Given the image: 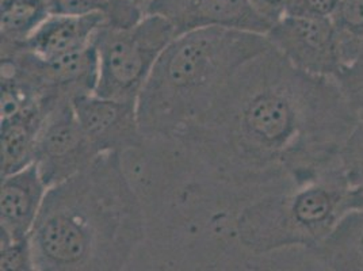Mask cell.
I'll list each match as a JSON object with an SVG mask.
<instances>
[{
  "label": "cell",
  "mask_w": 363,
  "mask_h": 271,
  "mask_svg": "<svg viewBox=\"0 0 363 271\" xmlns=\"http://www.w3.org/2000/svg\"><path fill=\"white\" fill-rule=\"evenodd\" d=\"M145 14L163 16L175 29L184 33L224 28L267 34L272 25L247 0H150Z\"/></svg>",
  "instance_id": "ba28073f"
},
{
  "label": "cell",
  "mask_w": 363,
  "mask_h": 271,
  "mask_svg": "<svg viewBox=\"0 0 363 271\" xmlns=\"http://www.w3.org/2000/svg\"><path fill=\"white\" fill-rule=\"evenodd\" d=\"M72 106L83 131L99 153L122 155L144 144L137 101L110 99L92 92L75 96Z\"/></svg>",
  "instance_id": "9c48e42d"
},
{
  "label": "cell",
  "mask_w": 363,
  "mask_h": 271,
  "mask_svg": "<svg viewBox=\"0 0 363 271\" xmlns=\"http://www.w3.org/2000/svg\"><path fill=\"white\" fill-rule=\"evenodd\" d=\"M247 1L272 25L278 22L285 14L286 0H247Z\"/></svg>",
  "instance_id": "7402d4cb"
},
{
  "label": "cell",
  "mask_w": 363,
  "mask_h": 271,
  "mask_svg": "<svg viewBox=\"0 0 363 271\" xmlns=\"http://www.w3.org/2000/svg\"><path fill=\"white\" fill-rule=\"evenodd\" d=\"M52 14L102 13L111 0H48Z\"/></svg>",
  "instance_id": "44dd1931"
},
{
  "label": "cell",
  "mask_w": 363,
  "mask_h": 271,
  "mask_svg": "<svg viewBox=\"0 0 363 271\" xmlns=\"http://www.w3.org/2000/svg\"><path fill=\"white\" fill-rule=\"evenodd\" d=\"M50 14L48 0H1L0 57L10 56L22 49Z\"/></svg>",
  "instance_id": "5bb4252c"
},
{
  "label": "cell",
  "mask_w": 363,
  "mask_h": 271,
  "mask_svg": "<svg viewBox=\"0 0 363 271\" xmlns=\"http://www.w3.org/2000/svg\"><path fill=\"white\" fill-rule=\"evenodd\" d=\"M339 168L348 187L363 183V122H358L339 152Z\"/></svg>",
  "instance_id": "2e32d148"
},
{
  "label": "cell",
  "mask_w": 363,
  "mask_h": 271,
  "mask_svg": "<svg viewBox=\"0 0 363 271\" xmlns=\"http://www.w3.org/2000/svg\"><path fill=\"white\" fill-rule=\"evenodd\" d=\"M136 3H138V4H141L143 7H145V4L150 1V0H135Z\"/></svg>",
  "instance_id": "d4e9b609"
},
{
  "label": "cell",
  "mask_w": 363,
  "mask_h": 271,
  "mask_svg": "<svg viewBox=\"0 0 363 271\" xmlns=\"http://www.w3.org/2000/svg\"><path fill=\"white\" fill-rule=\"evenodd\" d=\"M0 239L29 238L43 208L48 186L35 163L1 177Z\"/></svg>",
  "instance_id": "30bf717a"
},
{
  "label": "cell",
  "mask_w": 363,
  "mask_h": 271,
  "mask_svg": "<svg viewBox=\"0 0 363 271\" xmlns=\"http://www.w3.org/2000/svg\"><path fill=\"white\" fill-rule=\"evenodd\" d=\"M105 23L102 13L50 14L25 48L43 59H56L91 45Z\"/></svg>",
  "instance_id": "7c38bea8"
},
{
  "label": "cell",
  "mask_w": 363,
  "mask_h": 271,
  "mask_svg": "<svg viewBox=\"0 0 363 271\" xmlns=\"http://www.w3.org/2000/svg\"><path fill=\"white\" fill-rule=\"evenodd\" d=\"M50 111L45 105H38L13 118L0 121L1 177L34 163L38 137Z\"/></svg>",
  "instance_id": "4fadbf2b"
},
{
  "label": "cell",
  "mask_w": 363,
  "mask_h": 271,
  "mask_svg": "<svg viewBox=\"0 0 363 271\" xmlns=\"http://www.w3.org/2000/svg\"><path fill=\"white\" fill-rule=\"evenodd\" d=\"M266 34L209 28L175 37L155 64L137 99L145 140H169L212 106L247 61L272 49Z\"/></svg>",
  "instance_id": "3957f363"
},
{
  "label": "cell",
  "mask_w": 363,
  "mask_h": 271,
  "mask_svg": "<svg viewBox=\"0 0 363 271\" xmlns=\"http://www.w3.org/2000/svg\"><path fill=\"white\" fill-rule=\"evenodd\" d=\"M347 189L342 172L336 171L245 204L235 223L239 269L300 270L303 254L318 245L345 213Z\"/></svg>",
  "instance_id": "277c9868"
},
{
  "label": "cell",
  "mask_w": 363,
  "mask_h": 271,
  "mask_svg": "<svg viewBox=\"0 0 363 271\" xmlns=\"http://www.w3.org/2000/svg\"><path fill=\"white\" fill-rule=\"evenodd\" d=\"M358 122L335 77L306 74L272 48L168 141L191 171L257 198L340 171Z\"/></svg>",
  "instance_id": "6da1fadb"
},
{
  "label": "cell",
  "mask_w": 363,
  "mask_h": 271,
  "mask_svg": "<svg viewBox=\"0 0 363 271\" xmlns=\"http://www.w3.org/2000/svg\"><path fill=\"white\" fill-rule=\"evenodd\" d=\"M266 35L272 48L306 74L336 77L345 68L331 18L284 16Z\"/></svg>",
  "instance_id": "8992f818"
},
{
  "label": "cell",
  "mask_w": 363,
  "mask_h": 271,
  "mask_svg": "<svg viewBox=\"0 0 363 271\" xmlns=\"http://www.w3.org/2000/svg\"><path fill=\"white\" fill-rule=\"evenodd\" d=\"M363 64V37L362 40H361V45H359V53H358V59H357V61L354 62V64Z\"/></svg>",
  "instance_id": "cb8c5ba5"
},
{
  "label": "cell",
  "mask_w": 363,
  "mask_h": 271,
  "mask_svg": "<svg viewBox=\"0 0 363 271\" xmlns=\"http://www.w3.org/2000/svg\"><path fill=\"white\" fill-rule=\"evenodd\" d=\"M331 19L339 35L342 60L346 68L358 59L363 37V0H340Z\"/></svg>",
  "instance_id": "9a60e30c"
},
{
  "label": "cell",
  "mask_w": 363,
  "mask_h": 271,
  "mask_svg": "<svg viewBox=\"0 0 363 271\" xmlns=\"http://www.w3.org/2000/svg\"><path fill=\"white\" fill-rule=\"evenodd\" d=\"M343 208L345 211H363V183L348 187L343 201Z\"/></svg>",
  "instance_id": "603a6c76"
},
{
  "label": "cell",
  "mask_w": 363,
  "mask_h": 271,
  "mask_svg": "<svg viewBox=\"0 0 363 271\" xmlns=\"http://www.w3.org/2000/svg\"><path fill=\"white\" fill-rule=\"evenodd\" d=\"M105 25L114 29H128L137 25L144 16V7L135 0H111L102 11Z\"/></svg>",
  "instance_id": "ac0fdd59"
},
{
  "label": "cell",
  "mask_w": 363,
  "mask_h": 271,
  "mask_svg": "<svg viewBox=\"0 0 363 271\" xmlns=\"http://www.w3.org/2000/svg\"><path fill=\"white\" fill-rule=\"evenodd\" d=\"M335 79L358 120L363 122V64L346 67Z\"/></svg>",
  "instance_id": "d6986e66"
},
{
  "label": "cell",
  "mask_w": 363,
  "mask_h": 271,
  "mask_svg": "<svg viewBox=\"0 0 363 271\" xmlns=\"http://www.w3.org/2000/svg\"><path fill=\"white\" fill-rule=\"evenodd\" d=\"M177 37L163 16L145 14L132 28L114 29L105 23L95 35L99 77L95 94L118 101H137L155 64Z\"/></svg>",
  "instance_id": "5b68a950"
},
{
  "label": "cell",
  "mask_w": 363,
  "mask_h": 271,
  "mask_svg": "<svg viewBox=\"0 0 363 271\" xmlns=\"http://www.w3.org/2000/svg\"><path fill=\"white\" fill-rule=\"evenodd\" d=\"M300 270L363 271V211H345L328 235L303 254Z\"/></svg>",
  "instance_id": "8fae6325"
},
{
  "label": "cell",
  "mask_w": 363,
  "mask_h": 271,
  "mask_svg": "<svg viewBox=\"0 0 363 271\" xmlns=\"http://www.w3.org/2000/svg\"><path fill=\"white\" fill-rule=\"evenodd\" d=\"M145 233L144 206L121 153H101L48 189L30 233L35 270H123Z\"/></svg>",
  "instance_id": "7a4b0ae2"
},
{
  "label": "cell",
  "mask_w": 363,
  "mask_h": 271,
  "mask_svg": "<svg viewBox=\"0 0 363 271\" xmlns=\"http://www.w3.org/2000/svg\"><path fill=\"white\" fill-rule=\"evenodd\" d=\"M98 155L76 117L72 101H62L48 114L34 155L48 189L79 174Z\"/></svg>",
  "instance_id": "52a82bcc"
},
{
  "label": "cell",
  "mask_w": 363,
  "mask_h": 271,
  "mask_svg": "<svg viewBox=\"0 0 363 271\" xmlns=\"http://www.w3.org/2000/svg\"><path fill=\"white\" fill-rule=\"evenodd\" d=\"M0 269L1 271L35 270L30 236L18 240L0 239Z\"/></svg>",
  "instance_id": "e0dca14e"
},
{
  "label": "cell",
  "mask_w": 363,
  "mask_h": 271,
  "mask_svg": "<svg viewBox=\"0 0 363 271\" xmlns=\"http://www.w3.org/2000/svg\"><path fill=\"white\" fill-rule=\"evenodd\" d=\"M340 0H286L285 14L298 18H331Z\"/></svg>",
  "instance_id": "ffe728a7"
}]
</instances>
